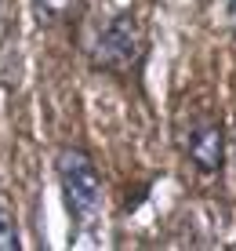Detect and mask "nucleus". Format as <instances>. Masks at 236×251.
<instances>
[{
    "label": "nucleus",
    "mask_w": 236,
    "mask_h": 251,
    "mask_svg": "<svg viewBox=\"0 0 236 251\" xmlns=\"http://www.w3.org/2000/svg\"><path fill=\"white\" fill-rule=\"evenodd\" d=\"M84 11L87 0H33V19L44 29H73Z\"/></svg>",
    "instance_id": "nucleus-4"
},
{
    "label": "nucleus",
    "mask_w": 236,
    "mask_h": 251,
    "mask_svg": "<svg viewBox=\"0 0 236 251\" xmlns=\"http://www.w3.org/2000/svg\"><path fill=\"white\" fill-rule=\"evenodd\" d=\"M55 175L73 233L94 229L102 219V204H106V186H102V171L91 160V153L80 146H62L55 153Z\"/></svg>",
    "instance_id": "nucleus-2"
},
{
    "label": "nucleus",
    "mask_w": 236,
    "mask_h": 251,
    "mask_svg": "<svg viewBox=\"0 0 236 251\" xmlns=\"http://www.w3.org/2000/svg\"><path fill=\"white\" fill-rule=\"evenodd\" d=\"M182 153L204 178H211L222 171L225 164V131L222 120L214 113H196L189 117V124L182 127Z\"/></svg>",
    "instance_id": "nucleus-3"
},
{
    "label": "nucleus",
    "mask_w": 236,
    "mask_h": 251,
    "mask_svg": "<svg viewBox=\"0 0 236 251\" xmlns=\"http://www.w3.org/2000/svg\"><path fill=\"white\" fill-rule=\"evenodd\" d=\"M225 22H229V29L236 37V0H229V7H225Z\"/></svg>",
    "instance_id": "nucleus-6"
},
{
    "label": "nucleus",
    "mask_w": 236,
    "mask_h": 251,
    "mask_svg": "<svg viewBox=\"0 0 236 251\" xmlns=\"http://www.w3.org/2000/svg\"><path fill=\"white\" fill-rule=\"evenodd\" d=\"M84 55L91 69L127 84L131 76L142 73L145 55H149V33L135 11H113L84 37Z\"/></svg>",
    "instance_id": "nucleus-1"
},
{
    "label": "nucleus",
    "mask_w": 236,
    "mask_h": 251,
    "mask_svg": "<svg viewBox=\"0 0 236 251\" xmlns=\"http://www.w3.org/2000/svg\"><path fill=\"white\" fill-rule=\"evenodd\" d=\"M19 229H15V219L4 204H0V251H19Z\"/></svg>",
    "instance_id": "nucleus-5"
}]
</instances>
